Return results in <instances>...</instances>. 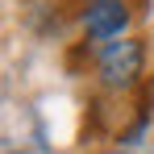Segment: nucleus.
Instances as JSON below:
<instances>
[{
  "mask_svg": "<svg viewBox=\"0 0 154 154\" xmlns=\"http://www.w3.org/2000/svg\"><path fill=\"white\" fill-rule=\"evenodd\" d=\"M96 75L108 92H133L146 75V42L142 38H112L96 50Z\"/></svg>",
  "mask_w": 154,
  "mask_h": 154,
  "instance_id": "f257e3e1",
  "label": "nucleus"
},
{
  "mask_svg": "<svg viewBox=\"0 0 154 154\" xmlns=\"http://www.w3.org/2000/svg\"><path fill=\"white\" fill-rule=\"evenodd\" d=\"M129 25V4L125 0H88L83 8V29L92 42H112V38H125Z\"/></svg>",
  "mask_w": 154,
  "mask_h": 154,
  "instance_id": "f03ea898",
  "label": "nucleus"
},
{
  "mask_svg": "<svg viewBox=\"0 0 154 154\" xmlns=\"http://www.w3.org/2000/svg\"><path fill=\"white\" fill-rule=\"evenodd\" d=\"M104 154H154V146H117V150H104Z\"/></svg>",
  "mask_w": 154,
  "mask_h": 154,
  "instance_id": "7ed1b4c3",
  "label": "nucleus"
},
{
  "mask_svg": "<svg viewBox=\"0 0 154 154\" xmlns=\"http://www.w3.org/2000/svg\"><path fill=\"white\" fill-rule=\"evenodd\" d=\"M8 154H25V150H8Z\"/></svg>",
  "mask_w": 154,
  "mask_h": 154,
  "instance_id": "20e7f679",
  "label": "nucleus"
}]
</instances>
